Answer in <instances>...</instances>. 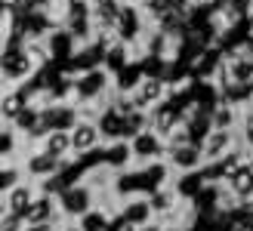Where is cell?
I'll list each match as a JSON object with an SVG mask.
<instances>
[{
  "label": "cell",
  "mask_w": 253,
  "mask_h": 231,
  "mask_svg": "<svg viewBox=\"0 0 253 231\" xmlns=\"http://www.w3.org/2000/svg\"><path fill=\"white\" fill-rule=\"evenodd\" d=\"M222 185L232 191V197L238 203H253V163L250 160H241L235 163L229 173H225Z\"/></svg>",
  "instance_id": "8"
},
{
  "label": "cell",
  "mask_w": 253,
  "mask_h": 231,
  "mask_svg": "<svg viewBox=\"0 0 253 231\" xmlns=\"http://www.w3.org/2000/svg\"><path fill=\"white\" fill-rule=\"evenodd\" d=\"M126 145H130V154H133V163H155V160H164V151H167V142H164V136H158L155 130H142L126 139Z\"/></svg>",
  "instance_id": "5"
},
{
  "label": "cell",
  "mask_w": 253,
  "mask_h": 231,
  "mask_svg": "<svg viewBox=\"0 0 253 231\" xmlns=\"http://www.w3.org/2000/svg\"><path fill=\"white\" fill-rule=\"evenodd\" d=\"M167 96V83L161 77H142L133 89H130V102L136 111H151L158 102Z\"/></svg>",
  "instance_id": "10"
},
{
  "label": "cell",
  "mask_w": 253,
  "mask_h": 231,
  "mask_svg": "<svg viewBox=\"0 0 253 231\" xmlns=\"http://www.w3.org/2000/svg\"><path fill=\"white\" fill-rule=\"evenodd\" d=\"M99 154H102V166L108 173H121L126 166H133V154L126 139H115V142H102L99 145Z\"/></svg>",
  "instance_id": "15"
},
{
  "label": "cell",
  "mask_w": 253,
  "mask_h": 231,
  "mask_svg": "<svg viewBox=\"0 0 253 231\" xmlns=\"http://www.w3.org/2000/svg\"><path fill=\"white\" fill-rule=\"evenodd\" d=\"M139 80H142V68H139V62H126L121 71L111 74V89H118V93H130Z\"/></svg>",
  "instance_id": "27"
},
{
  "label": "cell",
  "mask_w": 253,
  "mask_h": 231,
  "mask_svg": "<svg viewBox=\"0 0 253 231\" xmlns=\"http://www.w3.org/2000/svg\"><path fill=\"white\" fill-rule=\"evenodd\" d=\"M105 231H136V228H130V225H126V222L121 219L118 213H111V216H108V225H105Z\"/></svg>",
  "instance_id": "33"
},
{
  "label": "cell",
  "mask_w": 253,
  "mask_h": 231,
  "mask_svg": "<svg viewBox=\"0 0 253 231\" xmlns=\"http://www.w3.org/2000/svg\"><path fill=\"white\" fill-rule=\"evenodd\" d=\"M121 3L124 0H99V3L90 6V19H93V31H102V34H111L118 22V12H121Z\"/></svg>",
  "instance_id": "22"
},
{
  "label": "cell",
  "mask_w": 253,
  "mask_h": 231,
  "mask_svg": "<svg viewBox=\"0 0 253 231\" xmlns=\"http://www.w3.org/2000/svg\"><path fill=\"white\" fill-rule=\"evenodd\" d=\"M22 219L28 225H41V222H59V210H56V197L43 194V191H37L31 197L28 210L22 213Z\"/></svg>",
  "instance_id": "18"
},
{
  "label": "cell",
  "mask_w": 253,
  "mask_h": 231,
  "mask_svg": "<svg viewBox=\"0 0 253 231\" xmlns=\"http://www.w3.org/2000/svg\"><path fill=\"white\" fill-rule=\"evenodd\" d=\"M219 65H222V49L213 43V46L201 49L198 56L188 59V74L198 77V80H210V77L216 74V68H219Z\"/></svg>",
  "instance_id": "17"
},
{
  "label": "cell",
  "mask_w": 253,
  "mask_h": 231,
  "mask_svg": "<svg viewBox=\"0 0 253 231\" xmlns=\"http://www.w3.org/2000/svg\"><path fill=\"white\" fill-rule=\"evenodd\" d=\"M53 228H56V222H41V225H28V222H25L22 231H53Z\"/></svg>",
  "instance_id": "34"
},
{
  "label": "cell",
  "mask_w": 253,
  "mask_h": 231,
  "mask_svg": "<svg viewBox=\"0 0 253 231\" xmlns=\"http://www.w3.org/2000/svg\"><path fill=\"white\" fill-rule=\"evenodd\" d=\"M148 19H145V12L139 9L136 0H124L121 3V12H118V22H115V28H111V37L126 46H133L142 40V34L148 31Z\"/></svg>",
  "instance_id": "2"
},
{
  "label": "cell",
  "mask_w": 253,
  "mask_h": 231,
  "mask_svg": "<svg viewBox=\"0 0 253 231\" xmlns=\"http://www.w3.org/2000/svg\"><path fill=\"white\" fill-rule=\"evenodd\" d=\"M25 105H28V96H25L19 86H12V89L6 86V93L0 96V123H12V120H16V114Z\"/></svg>",
  "instance_id": "25"
},
{
  "label": "cell",
  "mask_w": 253,
  "mask_h": 231,
  "mask_svg": "<svg viewBox=\"0 0 253 231\" xmlns=\"http://www.w3.org/2000/svg\"><path fill=\"white\" fill-rule=\"evenodd\" d=\"M164 163L176 173H192L198 170L201 163H204V157H201V145L195 142H185V145H167V151H164Z\"/></svg>",
  "instance_id": "9"
},
{
  "label": "cell",
  "mask_w": 253,
  "mask_h": 231,
  "mask_svg": "<svg viewBox=\"0 0 253 231\" xmlns=\"http://www.w3.org/2000/svg\"><path fill=\"white\" fill-rule=\"evenodd\" d=\"M43 43H46L49 59H53L56 65H65V62L71 59V53L78 49V40H74V37H71L65 28H59V25H56V28L43 37Z\"/></svg>",
  "instance_id": "19"
},
{
  "label": "cell",
  "mask_w": 253,
  "mask_h": 231,
  "mask_svg": "<svg viewBox=\"0 0 253 231\" xmlns=\"http://www.w3.org/2000/svg\"><path fill=\"white\" fill-rule=\"evenodd\" d=\"M210 123L216 130H241V120H238V108L225 105V102H216L210 108Z\"/></svg>",
  "instance_id": "26"
},
{
  "label": "cell",
  "mask_w": 253,
  "mask_h": 231,
  "mask_svg": "<svg viewBox=\"0 0 253 231\" xmlns=\"http://www.w3.org/2000/svg\"><path fill=\"white\" fill-rule=\"evenodd\" d=\"M96 130H99V139L102 142H115V139H124V114L118 108H111V105H102L96 111Z\"/></svg>",
  "instance_id": "16"
},
{
  "label": "cell",
  "mask_w": 253,
  "mask_h": 231,
  "mask_svg": "<svg viewBox=\"0 0 253 231\" xmlns=\"http://www.w3.org/2000/svg\"><path fill=\"white\" fill-rule=\"evenodd\" d=\"M86 3H90V6H93V3H99V0H86Z\"/></svg>",
  "instance_id": "40"
},
{
  "label": "cell",
  "mask_w": 253,
  "mask_h": 231,
  "mask_svg": "<svg viewBox=\"0 0 253 231\" xmlns=\"http://www.w3.org/2000/svg\"><path fill=\"white\" fill-rule=\"evenodd\" d=\"M90 207H96V191L90 188L81 179V182H74L68 188H62L56 194V210H59V219H78L81 213H86Z\"/></svg>",
  "instance_id": "3"
},
{
  "label": "cell",
  "mask_w": 253,
  "mask_h": 231,
  "mask_svg": "<svg viewBox=\"0 0 253 231\" xmlns=\"http://www.w3.org/2000/svg\"><path fill=\"white\" fill-rule=\"evenodd\" d=\"M241 139V130H213L201 139V157L204 160H219V157H225L232 148H235V142Z\"/></svg>",
  "instance_id": "11"
},
{
  "label": "cell",
  "mask_w": 253,
  "mask_h": 231,
  "mask_svg": "<svg viewBox=\"0 0 253 231\" xmlns=\"http://www.w3.org/2000/svg\"><path fill=\"white\" fill-rule=\"evenodd\" d=\"M68 142H71V157H78V154H86V151L99 148V145H102V139H99V130H96L93 120L81 117L68 130Z\"/></svg>",
  "instance_id": "13"
},
{
  "label": "cell",
  "mask_w": 253,
  "mask_h": 231,
  "mask_svg": "<svg viewBox=\"0 0 253 231\" xmlns=\"http://www.w3.org/2000/svg\"><path fill=\"white\" fill-rule=\"evenodd\" d=\"M25 228V219L16 213H3V219H0V231H22Z\"/></svg>",
  "instance_id": "32"
},
{
  "label": "cell",
  "mask_w": 253,
  "mask_h": 231,
  "mask_svg": "<svg viewBox=\"0 0 253 231\" xmlns=\"http://www.w3.org/2000/svg\"><path fill=\"white\" fill-rule=\"evenodd\" d=\"M222 68H225L229 83H247L253 77V56L247 53L244 46L225 49V53H222Z\"/></svg>",
  "instance_id": "12"
},
{
  "label": "cell",
  "mask_w": 253,
  "mask_h": 231,
  "mask_svg": "<svg viewBox=\"0 0 253 231\" xmlns=\"http://www.w3.org/2000/svg\"><path fill=\"white\" fill-rule=\"evenodd\" d=\"M3 213H6V207H3V200H0V219H3Z\"/></svg>",
  "instance_id": "39"
},
{
  "label": "cell",
  "mask_w": 253,
  "mask_h": 231,
  "mask_svg": "<svg viewBox=\"0 0 253 231\" xmlns=\"http://www.w3.org/2000/svg\"><path fill=\"white\" fill-rule=\"evenodd\" d=\"M115 213H118L130 228H142V225H148L151 219H155V216H151L148 200H145V194H133V197L118 200V210H115Z\"/></svg>",
  "instance_id": "14"
},
{
  "label": "cell",
  "mask_w": 253,
  "mask_h": 231,
  "mask_svg": "<svg viewBox=\"0 0 253 231\" xmlns=\"http://www.w3.org/2000/svg\"><path fill=\"white\" fill-rule=\"evenodd\" d=\"M148 130V111H130V114H124V139H130L136 133H142Z\"/></svg>",
  "instance_id": "30"
},
{
  "label": "cell",
  "mask_w": 253,
  "mask_h": 231,
  "mask_svg": "<svg viewBox=\"0 0 253 231\" xmlns=\"http://www.w3.org/2000/svg\"><path fill=\"white\" fill-rule=\"evenodd\" d=\"M22 179H25V176H22V166H19V163L0 160V197H3L16 182H22Z\"/></svg>",
  "instance_id": "29"
},
{
  "label": "cell",
  "mask_w": 253,
  "mask_h": 231,
  "mask_svg": "<svg viewBox=\"0 0 253 231\" xmlns=\"http://www.w3.org/2000/svg\"><path fill=\"white\" fill-rule=\"evenodd\" d=\"M34 148H41L43 154H49V157H56V160H68L71 157V142H68V133H46L41 142H37Z\"/></svg>",
  "instance_id": "24"
},
{
  "label": "cell",
  "mask_w": 253,
  "mask_h": 231,
  "mask_svg": "<svg viewBox=\"0 0 253 231\" xmlns=\"http://www.w3.org/2000/svg\"><path fill=\"white\" fill-rule=\"evenodd\" d=\"M25 53H28V59H31L34 68H43V65H49V62H53L43 40H25Z\"/></svg>",
  "instance_id": "31"
},
{
  "label": "cell",
  "mask_w": 253,
  "mask_h": 231,
  "mask_svg": "<svg viewBox=\"0 0 253 231\" xmlns=\"http://www.w3.org/2000/svg\"><path fill=\"white\" fill-rule=\"evenodd\" d=\"M111 96V74L99 65L71 77V102L74 105H108Z\"/></svg>",
  "instance_id": "1"
},
{
  "label": "cell",
  "mask_w": 253,
  "mask_h": 231,
  "mask_svg": "<svg viewBox=\"0 0 253 231\" xmlns=\"http://www.w3.org/2000/svg\"><path fill=\"white\" fill-rule=\"evenodd\" d=\"M53 231H81V228H78V225H74V222H71V219H59V222H56V228H53Z\"/></svg>",
  "instance_id": "35"
},
{
  "label": "cell",
  "mask_w": 253,
  "mask_h": 231,
  "mask_svg": "<svg viewBox=\"0 0 253 231\" xmlns=\"http://www.w3.org/2000/svg\"><path fill=\"white\" fill-rule=\"evenodd\" d=\"M22 176L28 179V182H43V179H49L59 166H62V160H56V157H49V154H43L41 148H34V145H25L22 148Z\"/></svg>",
  "instance_id": "4"
},
{
  "label": "cell",
  "mask_w": 253,
  "mask_h": 231,
  "mask_svg": "<svg viewBox=\"0 0 253 231\" xmlns=\"http://www.w3.org/2000/svg\"><path fill=\"white\" fill-rule=\"evenodd\" d=\"M126 62H133V59H130V46L111 37L108 46L102 49V62H99V65H102L108 74H115V71H121V68L126 65Z\"/></svg>",
  "instance_id": "23"
},
{
  "label": "cell",
  "mask_w": 253,
  "mask_h": 231,
  "mask_svg": "<svg viewBox=\"0 0 253 231\" xmlns=\"http://www.w3.org/2000/svg\"><path fill=\"white\" fill-rule=\"evenodd\" d=\"M136 231H164V225H161L158 219H151L148 225H142V228H136Z\"/></svg>",
  "instance_id": "36"
},
{
  "label": "cell",
  "mask_w": 253,
  "mask_h": 231,
  "mask_svg": "<svg viewBox=\"0 0 253 231\" xmlns=\"http://www.w3.org/2000/svg\"><path fill=\"white\" fill-rule=\"evenodd\" d=\"M145 200H148V207H151V216L164 225L170 219V213L179 207V197H176V191L170 188V182L167 185H161V188H155L151 194H145Z\"/></svg>",
  "instance_id": "20"
},
{
  "label": "cell",
  "mask_w": 253,
  "mask_h": 231,
  "mask_svg": "<svg viewBox=\"0 0 253 231\" xmlns=\"http://www.w3.org/2000/svg\"><path fill=\"white\" fill-rule=\"evenodd\" d=\"M34 71L28 53H25V46H3L0 49V77H3L6 83H22L28 80Z\"/></svg>",
  "instance_id": "6"
},
{
  "label": "cell",
  "mask_w": 253,
  "mask_h": 231,
  "mask_svg": "<svg viewBox=\"0 0 253 231\" xmlns=\"http://www.w3.org/2000/svg\"><path fill=\"white\" fill-rule=\"evenodd\" d=\"M6 86H9V83L3 80V77H0V96H3V93H6Z\"/></svg>",
  "instance_id": "37"
},
{
  "label": "cell",
  "mask_w": 253,
  "mask_h": 231,
  "mask_svg": "<svg viewBox=\"0 0 253 231\" xmlns=\"http://www.w3.org/2000/svg\"><path fill=\"white\" fill-rule=\"evenodd\" d=\"M37 194V185L34 182H28V179H22V182H16L9 191L0 200H3V207H6V213H16V216H22L25 210H28V203H31V197Z\"/></svg>",
  "instance_id": "21"
},
{
  "label": "cell",
  "mask_w": 253,
  "mask_h": 231,
  "mask_svg": "<svg viewBox=\"0 0 253 231\" xmlns=\"http://www.w3.org/2000/svg\"><path fill=\"white\" fill-rule=\"evenodd\" d=\"M0 49H3V25H0Z\"/></svg>",
  "instance_id": "38"
},
{
  "label": "cell",
  "mask_w": 253,
  "mask_h": 231,
  "mask_svg": "<svg viewBox=\"0 0 253 231\" xmlns=\"http://www.w3.org/2000/svg\"><path fill=\"white\" fill-rule=\"evenodd\" d=\"M81 120V108L74 102H53V105H43L41 108V123L46 126V133H68L74 123Z\"/></svg>",
  "instance_id": "7"
},
{
  "label": "cell",
  "mask_w": 253,
  "mask_h": 231,
  "mask_svg": "<svg viewBox=\"0 0 253 231\" xmlns=\"http://www.w3.org/2000/svg\"><path fill=\"white\" fill-rule=\"evenodd\" d=\"M108 216H111V213L102 207V203H96V207H90L86 213H81L78 219H74V225H78L81 231H105Z\"/></svg>",
  "instance_id": "28"
}]
</instances>
